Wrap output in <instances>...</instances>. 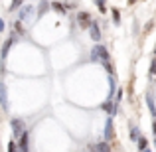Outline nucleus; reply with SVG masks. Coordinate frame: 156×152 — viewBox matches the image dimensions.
<instances>
[{
    "instance_id": "obj_3",
    "label": "nucleus",
    "mask_w": 156,
    "mask_h": 152,
    "mask_svg": "<svg viewBox=\"0 0 156 152\" xmlns=\"http://www.w3.org/2000/svg\"><path fill=\"white\" fill-rule=\"evenodd\" d=\"M91 22H93V18L89 12H77V24H79L81 30H89Z\"/></svg>"
},
{
    "instance_id": "obj_12",
    "label": "nucleus",
    "mask_w": 156,
    "mask_h": 152,
    "mask_svg": "<svg viewBox=\"0 0 156 152\" xmlns=\"http://www.w3.org/2000/svg\"><path fill=\"white\" fill-rule=\"evenodd\" d=\"M140 136H142V134H140V129H138L136 125H130V140H133V142H136Z\"/></svg>"
},
{
    "instance_id": "obj_24",
    "label": "nucleus",
    "mask_w": 156,
    "mask_h": 152,
    "mask_svg": "<svg viewBox=\"0 0 156 152\" xmlns=\"http://www.w3.org/2000/svg\"><path fill=\"white\" fill-rule=\"evenodd\" d=\"M4 30H6V22H4V20L2 18H0V34H2V32Z\"/></svg>"
},
{
    "instance_id": "obj_27",
    "label": "nucleus",
    "mask_w": 156,
    "mask_h": 152,
    "mask_svg": "<svg viewBox=\"0 0 156 152\" xmlns=\"http://www.w3.org/2000/svg\"><path fill=\"white\" fill-rule=\"evenodd\" d=\"M142 152H152V150H150V148H146V150H142Z\"/></svg>"
},
{
    "instance_id": "obj_16",
    "label": "nucleus",
    "mask_w": 156,
    "mask_h": 152,
    "mask_svg": "<svg viewBox=\"0 0 156 152\" xmlns=\"http://www.w3.org/2000/svg\"><path fill=\"white\" fill-rule=\"evenodd\" d=\"M111 14H113L115 26H119V24H121V12H119V8H111Z\"/></svg>"
},
{
    "instance_id": "obj_23",
    "label": "nucleus",
    "mask_w": 156,
    "mask_h": 152,
    "mask_svg": "<svg viewBox=\"0 0 156 152\" xmlns=\"http://www.w3.org/2000/svg\"><path fill=\"white\" fill-rule=\"evenodd\" d=\"M152 26H154V24H152V20H150V22H146V26H144V32H150V30H152Z\"/></svg>"
},
{
    "instance_id": "obj_6",
    "label": "nucleus",
    "mask_w": 156,
    "mask_h": 152,
    "mask_svg": "<svg viewBox=\"0 0 156 152\" xmlns=\"http://www.w3.org/2000/svg\"><path fill=\"white\" fill-rule=\"evenodd\" d=\"M101 36H103V34H101L99 24H97L95 20H93V22H91V26H89V38H91L95 44H99V42H101Z\"/></svg>"
},
{
    "instance_id": "obj_28",
    "label": "nucleus",
    "mask_w": 156,
    "mask_h": 152,
    "mask_svg": "<svg viewBox=\"0 0 156 152\" xmlns=\"http://www.w3.org/2000/svg\"><path fill=\"white\" fill-rule=\"evenodd\" d=\"M154 57H156V46H154Z\"/></svg>"
},
{
    "instance_id": "obj_10",
    "label": "nucleus",
    "mask_w": 156,
    "mask_h": 152,
    "mask_svg": "<svg viewBox=\"0 0 156 152\" xmlns=\"http://www.w3.org/2000/svg\"><path fill=\"white\" fill-rule=\"evenodd\" d=\"M12 32H16V36H26V30H24V24L20 20H16L12 24Z\"/></svg>"
},
{
    "instance_id": "obj_17",
    "label": "nucleus",
    "mask_w": 156,
    "mask_h": 152,
    "mask_svg": "<svg viewBox=\"0 0 156 152\" xmlns=\"http://www.w3.org/2000/svg\"><path fill=\"white\" fill-rule=\"evenodd\" d=\"M93 2L97 4V8H99L101 14H107V0H93Z\"/></svg>"
},
{
    "instance_id": "obj_25",
    "label": "nucleus",
    "mask_w": 156,
    "mask_h": 152,
    "mask_svg": "<svg viewBox=\"0 0 156 152\" xmlns=\"http://www.w3.org/2000/svg\"><path fill=\"white\" fill-rule=\"evenodd\" d=\"M152 133L156 134V118H154V122H152Z\"/></svg>"
},
{
    "instance_id": "obj_11",
    "label": "nucleus",
    "mask_w": 156,
    "mask_h": 152,
    "mask_svg": "<svg viewBox=\"0 0 156 152\" xmlns=\"http://www.w3.org/2000/svg\"><path fill=\"white\" fill-rule=\"evenodd\" d=\"M50 8H53L55 12H59L61 16L67 14V8H65V4H61V2H50Z\"/></svg>"
},
{
    "instance_id": "obj_7",
    "label": "nucleus",
    "mask_w": 156,
    "mask_h": 152,
    "mask_svg": "<svg viewBox=\"0 0 156 152\" xmlns=\"http://www.w3.org/2000/svg\"><path fill=\"white\" fill-rule=\"evenodd\" d=\"M105 142H111L115 138V125H113V117H109L107 118V122H105Z\"/></svg>"
},
{
    "instance_id": "obj_8",
    "label": "nucleus",
    "mask_w": 156,
    "mask_h": 152,
    "mask_svg": "<svg viewBox=\"0 0 156 152\" xmlns=\"http://www.w3.org/2000/svg\"><path fill=\"white\" fill-rule=\"evenodd\" d=\"M89 150H91V152H113L111 144H109V142H105V140L97 142V144H91V146H89Z\"/></svg>"
},
{
    "instance_id": "obj_20",
    "label": "nucleus",
    "mask_w": 156,
    "mask_h": 152,
    "mask_svg": "<svg viewBox=\"0 0 156 152\" xmlns=\"http://www.w3.org/2000/svg\"><path fill=\"white\" fill-rule=\"evenodd\" d=\"M148 75H150V77H154V75H156V57H154L152 61H150V67H148Z\"/></svg>"
},
{
    "instance_id": "obj_21",
    "label": "nucleus",
    "mask_w": 156,
    "mask_h": 152,
    "mask_svg": "<svg viewBox=\"0 0 156 152\" xmlns=\"http://www.w3.org/2000/svg\"><path fill=\"white\" fill-rule=\"evenodd\" d=\"M103 67L109 71V75H115V67H113V63H111V61H103Z\"/></svg>"
},
{
    "instance_id": "obj_2",
    "label": "nucleus",
    "mask_w": 156,
    "mask_h": 152,
    "mask_svg": "<svg viewBox=\"0 0 156 152\" xmlns=\"http://www.w3.org/2000/svg\"><path fill=\"white\" fill-rule=\"evenodd\" d=\"M10 129H12V134H14V138H20V136H22V133L26 130V126H24V118L12 117V118H10Z\"/></svg>"
},
{
    "instance_id": "obj_22",
    "label": "nucleus",
    "mask_w": 156,
    "mask_h": 152,
    "mask_svg": "<svg viewBox=\"0 0 156 152\" xmlns=\"http://www.w3.org/2000/svg\"><path fill=\"white\" fill-rule=\"evenodd\" d=\"M122 89H117V95H115V103H121V99H122Z\"/></svg>"
},
{
    "instance_id": "obj_9",
    "label": "nucleus",
    "mask_w": 156,
    "mask_h": 152,
    "mask_svg": "<svg viewBox=\"0 0 156 152\" xmlns=\"http://www.w3.org/2000/svg\"><path fill=\"white\" fill-rule=\"evenodd\" d=\"M0 105H2V111H8V93H6L4 81L0 83Z\"/></svg>"
},
{
    "instance_id": "obj_13",
    "label": "nucleus",
    "mask_w": 156,
    "mask_h": 152,
    "mask_svg": "<svg viewBox=\"0 0 156 152\" xmlns=\"http://www.w3.org/2000/svg\"><path fill=\"white\" fill-rule=\"evenodd\" d=\"M48 10H50V2H48V0H40V6H38V16L42 18V16L46 14Z\"/></svg>"
},
{
    "instance_id": "obj_4",
    "label": "nucleus",
    "mask_w": 156,
    "mask_h": 152,
    "mask_svg": "<svg viewBox=\"0 0 156 152\" xmlns=\"http://www.w3.org/2000/svg\"><path fill=\"white\" fill-rule=\"evenodd\" d=\"M32 14H34V6L32 4H26V6L18 8V20L20 22H28L32 18Z\"/></svg>"
},
{
    "instance_id": "obj_26",
    "label": "nucleus",
    "mask_w": 156,
    "mask_h": 152,
    "mask_svg": "<svg viewBox=\"0 0 156 152\" xmlns=\"http://www.w3.org/2000/svg\"><path fill=\"white\" fill-rule=\"evenodd\" d=\"M126 2H129V4H134V2H136V0H126Z\"/></svg>"
},
{
    "instance_id": "obj_1",
    "label": "nucleus",
    "mask_w": 156,
    "mask_h": 152,
    "mask_svg": "<svg viewBox=\"0 0 156 152\" xmlns=\"http://www.w3.org/2000/svg\"><path fill=\"white\" fill-rule=\"evenodd\" d=\"M91 61H99V63H103V61H111V53H109V50L103 46V44H97L95 48L91 50Z\"/></svg>"
},
{
    "instance_id": "obj_19",
    "label": "nucleus",
    "mask_w": 156,
    "mask_h": 152,
    "mask_svg": "<svg viewBox=\"0 0 156 152\" xmlns=\"http://www.w3.org/2000/svg\"><path fill=\"white\" fill-rule=\"evenodd\" d=\"M8 152H18V144H16V138L8 140Z\"/></svg>"
},
{
    "instance_id": "obj_5",
    "label": "nucleus",
    "mask_w": 156,
    "mask_h": 152,
    "mask_svg": "<svg viewBox=\"0 0 156 152\" xmlns=\"http://www.w3.org/2000/svg\"><path fill=\"white\" fill-rule=\"evenodd\" d=\"M101 109H103L109 117H115V115L119 113V103H115L113 99H107L103 105H101Z\"/></svg>"
},
{
    "instance_id": "obj_14",
    "label": "nucleus",
    "mask_w": 156,
    "mask_h": 152,
    "mask_svg": "<svg viewBox=\"0 0 156 152\" xmlns=\"http://www.w3.org/2000/svg\"><path fill=\"white\" fill-rule=\"evenodd\" d=\"M136 146H138V152L146 150V148H148V138H146V136H140V138L136 140Z\"/></svg>"
},
{
    "instance_id": "obj_18",
    "label": "nucleus",
    "mask_w": 156,
    "mask_h": 152,
    "mask_svg": "<svg viewBox=\"0 0 156 152\" xmlns=\"http://www.w3.org/2000/svg\"><path fill=\"white\" fill-rule=\"evenodd\" d=\"M24 6V0H12V4H10V10L12 12H16L18 8H22Z\"/></svg>"
},
{
    "instance_id": "obj_15",
    "label": "nucleus",
    "mask_w": 156,
    "mask_h": 152,
    "mask_svg": "<svg viewBox=\"0 0 156 152\" xmlns=\"http://www.w3.org/2000/svg\"><path fill=\"white\" fill-rule=\"evenodd\" d=\"M146 103H148V111L152 115V118H156V105H154V99L150 95H146Z\"/></svg>"
}]
</instances>
